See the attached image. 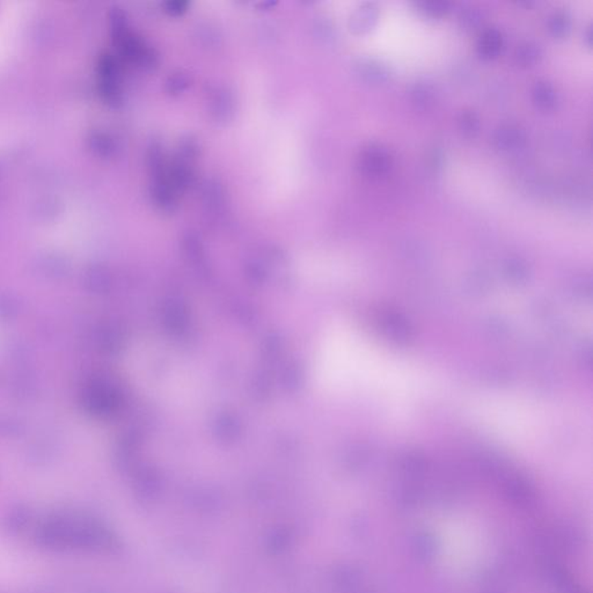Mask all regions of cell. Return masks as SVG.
<instances>
[{
    "mask_svg": "<svg viewBox=\"0 0 593 593\" xmlns=\"http://www.w3.org/2000/svg\"><path fill=\"white\" fill-rule=\"evenodd\" d=\"M418 12L422 14L437 19L448 14L451 11V4L448 1L443 0H426V1H418L415 4Z\"/></svg>",
    "mask_w": 593,
    "mask_h": 593,
    "instance_id": "30bf717a",
    "label": "cell"
},
{
    "mask_svg": "<svg viewBox=\"0 0 593 593\" xmlns=\"http://www.w3.org/2000/svg\"><path fill=\"white\" fill-rule=\"evenodd\" d=\"M380 11L374 3H364L351 15L350 29L356 34L369 33L377 26Z\"/></svg>",
    "mask_w": 593,
    "mask_h": 593,
    "instance_id": "277c9868",
    "label": "cell"
},
{
    "mask_svg": "<svg viewBox=\"0 0 593 593\" xmlns=\"http://www.w3.org/2000/svg\"><path fill=\"white\" fill-rule=\"evenodd\" d=\"M584 38H585L588 45H592V26L591 25H589L584 32Z\"/></svg>",
    "mask_w": 593,
    "mask_h": 593,
    "instance_id": "4fadbf2b",
    "label": "cell"
},
{
    "mask_svg": "<svg viewBox=\"0 0 593 593\" xmlns=\"http://www.w3.org/2000/svg\"><path fill=\"white\" fill-rule=\"evenodd\" d=\"M541 48L533 42H525L516 50V60L522 66H532L540 60Z\"/></svg>",
    "mask_w": 593,
    "mask_h": 593,
    "instance_id": "9c48e42d",
    "label": "cell"
},
{
    "mask_svg": "<svg viewBox=\"0 0 593 593\" xmlns=\"http://www.w3.org/2000/svg\"><path fill=\"white\" fill-rule=\"evenodd\" d=\"M571 16L568 12L556 11L547 20L549 33L555 38H564L571 29Z\"/></svg>",
    "mask_w": 593,
    "mask_h": 593,
    "instance_id": "52a82bcc",
    "label": "cell"
},
{
    "mask_svg": "<svg viewBox=\"0 0 593 593\" xmlns=\"http://www.w3.org/2000/svg\"><path fill=\"white\" fill-rule=\"evenodd\" d=\"M411 100L420 108H429L436 101V92L426 82H418L411 90Z\"/></svg>",
    "mask_w": 593,
    "mask_h": 593,
    "instance_id": "ba28073f",
    "label": "cell"
},
{
    "mask_svg": "<svg viewBox=\"0 0 593 593\" xmlns=\"http://www.w3.org/2000/svg\"><path fill=\"white\" fill-rule=\"evenodd\" d=\"M459 129L467 137H474L480 130V119L476 112L465 110L461 112L458 120Z\"/></svg>",
    "mask_w": 593,
    "mask_h": 593,
    "instance_id": "8fae6325",
    "label": "cell"
},
{
    "mask_svg": "<svg viewBox=\"0 0 593 593\" xmlns=\"http://www.w3.org/2000/svg\"><path fill=\"white\" fill-rule=\"evenodd\" d=\"M459 25L466 30L476 29L483 23V13L476 8H463L459 14Z\"/></svg>",
    "mask_w": 593,
    "mask_h": 593,
    "instance_id": "7c38bea8",
    "label": "cell"
},
{
    "mask_svg": "<svg viewBox=\"0 0 593 593\" xmlns=\"http://www.w3.org/2000/svg\"><path fill=\"white\" fill-rule=\"evenodd\" d=\"M357 72L365 82L374 85H381L387 82L389 79L392 78V70L388 66L387 64H385L383 60H377V58H361L359 63L356 64Z\"/></svg>",
    "mask_w": 593,
    "mask_h": 593,
    "instance_id": "3957f363",
    "label": "cell"
},
{
    "mask_svg": "<svg viewBox=\"0 0 593 593\" xmlns=\"http://www.w3.org/2000/svg\"><path fill=\"white\" fill-rule=\"evenodd\" d=\"M359 166L367 176H383L393 166V158L388 149L379 144L367 146L359 158Z\"/></svg>",
    "mask_w": 593,
    "mask_h": 593,
    "instance_id": "6da1fadb",
    "label": "cell"
},
{
    "mask_svg": "<svg viewBox=\"0 0 593 593\" xmlns=\"http://www.w3.org/2000/svg\"><path fill=\"white\" fill-rule=\"evenodd\" d=\"M532 100L534 105L544 110H549L556 106L557 94L552 84L547 82H537L532 88Z\"/></svg>",
    "mask_w": 593,
    "mask_h": 593,
    "instance_id": "8992f818",
    "label": "cell"
},
{
    "mask_svg": "<svg viewBox=\"0 0 593 593\" xmlns=\"http://www.w3.org/2000/svg\"><path fill=\"white\" fill-rule=\"evenodd\" d=\"M527 143V134L516 124H502L493 134V144L500 151H515Z\"/></svg>",
    "mask_w": 593,
    "mask_h": 593,
    "instance_id": "7a4b0ae2",
    "label": "cell"
},
{
    "mask_svg": "<svg viewBox=\"0 0 593 593\" xmlns=\"http://www.w3.org/2000/svg\"><path fill=\"white\" fill-rule=\"evenodd\" d=\"M476 49H478L479 56L483 60H495L503 51V35L496 28L483 30L479 38Z\"/></svg>",
    "mask_w": 593,
    "mask_h": 593,
    "instance_id": "5b68a950",
    "label": "cell"
}]
</instances>
